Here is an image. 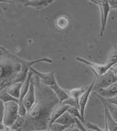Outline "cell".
Segmentation results:
<instances>
[{
    "instance_id": "23",
    "label": "cell",
    "mask_w": 117,
    "mask_h": 131,
    "mask_svg": "<svg viewBox=\"0 0 117 131\" xmlns=\"http://www.w3.org/2000/svg\"><path fill=\"white\" fill-rule=\"evenodd\" d=\"M67 112H68L69 114L72 116L73 118L80 120L81 122H85V120L81 117L79 109H78L77 107H69V108H68V110H67Z\"/></svg>"
},
{
    "instance_id": "22",
    "label": "cell",
    "mask_w": 117,
    "mask_h": 131,
    "mask_svg": "<svg viewBox=\"0 0 117 131\" xmlns=\"http://www.w3.org/2000/svg\"><path fill=\"white\" fill-rule=\"evenodd\" d=\"M7 87L4 88L2 91H0V100H2L4 103H7V102H10V101H14V102H16V103H18L19 100L14 98V97H11L10 95L7 93Z\"/></svg>"
},
{
    "instance_id": "24",
    "label": "cell",
    "mask_w": 117,
    "mask_h": 131,
    "mask_svg": "<svg viewBox=\"0 0 117 131\" xmlns=\"http://www.w3.org/2000/svg\"><path fill=\"white\" fill-rule=\"evenodd\" d=\"M69 127H69V126L62 125H60V124L56 123V122H53V123L50 124L48 130L50 131H64Z\"/></svg>"
},
{
    "instance_id": "15",
    "label": "cell",
    "mask_w": 117,
    "mask_h": 131,
    "mask_svg": "<svg viewBox=\"0 0 117 131\" xmlns=\"http://www.w3.org/2000/svg\"><path fill=\"white\" fill-rule=\"evenodd\" d=\"M54 122H56V123H58L62 125L69 126L70 127L76 126L75 119L70 115L67 111H66L62 115L60 116Z\"/></svg>"
},
{
    "instance_id": "32",
    "label": "cell",
    "mask_w": 117,
    "mask_h": 131,
    "mask_svg": "<svg viewBox=\"0 0 117 131\" xmlns=\"http://www.w3.org/2000/svg\"><path fill=\"white\" fill-rule=\"evenodd\" d=\"M4 89V88H3V87H2V86H0V91H2V89Z\"/></svg>"
},
{
    "instance_id": "9",
    "label": "cell",
    "mask_w": 117,
    "mask_h": 131,
    "mask_svg": "<svg viewBox=\"0 0 117 131\" xmlns=\"http://www.w3.org/2000/svg\"><path fill=\"white\" fill-rule=\"evenodd\" d=\"M95 76H94L93 81H92L91 83L88 86L87 89L86 90L83 94L80 95V97H79V100H78V108H79L80 116H81V117H82L84 120H85L86 107V105H87V103H88V100H89V96H90L91 93L92 91H93V88H94V86H95Z\"/></svg>"
},
{
    "instance_id": "1",
    "label": "cell",
    "mask_w": 117,
    "mask_h": 131,
    "mask_svg": "<svg viewBox=\"0 0 117 131\" xmlns=\"http://www.w3.org/2000/svg\"><path fill=\"white\" fill-rule=\"evenodd\" d=\"M32 79L35 87V102L24 117V124L19 131H42L49 129L51 114L59 100L52 89L43 84L36 75Z\"/></svg>"
},
{
    "instance_id": "11",
    "label": "cell",
    "mask_w": 117,
    "mask_h": 131,
    "mask_svg": "<svg viewBox=\"0 0 117 131\" xmlns=\"http://www.w3.org/2000/svg\"><path fill=\"white\" fill-rule=\"evenodd\" d=\"M22 102H23L24 105H25L27 111H29V109L32 108V106L35 102V87H34V83L32 79V77L31 79L29 90H28L26 95L24 96V97L23 98Z\"/></svg>"
},
{
    "instance_id": "26",
    "label": "cell",
    "mask_w": 117,
    "mask_h": 131,
    "mask_svg": "<svg viewBox=\"0 0 117 131\" xmlns=\"http://www.w3.org/2000/svg\"><path fill=\"white\" fill-rule=\"evenodd\" d=\"M86 127L89 129H90V130L93 131H109L106 126V127L104 129H101V128H100L97 125H95V124L91 123V122H87L86 123Z\"/></svg>"
},
{
    "instance_id": "31",
    "label": "cell",
    "mask_w": 117,
    "mask_h": 131,
    "mask_svg": "<svg viewBox=\"0 0 117 131\" xmlns=\"http://www.w3.org/2000/svg\"><path fill=\"white\" fill-rule=\"evenodd\" d=\"M0 48H1V49H5V48H4L3 46H0Z\"/></svg>"
},
{
    "instance_id": "6",
    "label": "cell",
    "mask_w": 117,
    "mask_h": 131,
    "mask_svg": "<svg viewBox=\"0 0 117 131\" xmlns=\"http://www.w3.org/2000/svg\"><path fill=\"white\" fill-rule=\"evenodd\" d=\"M95 78V86L93 88V91L95 92L98 89H106L108 86H111V84L117 81V76L114 72L112 70H109L108 72H106L105 74L96 76Z\"/></svg>"
},
{
    "instance_id": "4",
    "label": "cell",
    "mask_w": 117,
    "mask_h": 131,
    "mask_svg": "<svg viewBox=\"0 0 117 131\" xmlns=\"http://www.w3.org/2000/svg\"><path fill=\"white\" fill-rule=\"evenodd\" d=\"M18 61L21 64V69L19 71V73L17 74L15 79L13 80V83H18V82H24L25 79H27L28 73L30 71V68L32 67L34 64L40 62H46L48 64H52L53 60L51 59L48 57H43L38 59L36 60H32V61H29V60H25L21 58H18Z\"/></svg>"
},
{
    "instance_id": "5",
    "label": "cell",
    "mask_w": 117,
    "mask_h": 131,
    "mask_svg": "<svg viewBox=\"0 0 117 131\" xmlns=\"http://www.w3.org/2000/svg\"><path fill=\"white\" fill-rule=\"evenodd\" d=\"M18 103L10 101L5 103V109H4V116L2 122L5 127H11L13 124L19 117L18 116Z\"/></svg>"
},
{
    "instance_id": "17",
    "label": "cell",
    "mask_w": 117,
    "mask_h": 131,
    "mask_svg": "<svg viewBox=\"0 0 117 131\" xmlns=\"http://www.w3.org/2000/svg\"><path fill=\"white\" fill-rule=\"evenodd\" d=\"M22 83L23 82H18V83H13V84L9 85L7 87V93L10 94L11 97H13L19 100L20 92H21Z\"/></svg>"
},
{
    "instance_id": "13",
    "label": "cell",
    "mask_w": 117,
    "mask_h": 131,
    "mask_svg": "<svg viewBox=\"0 0 117 131\" xmlns=\"http://www.w3.org/2000/svg\"><path fill=\"white\" fill-rule=\"evenodd\" d=\"M69 108V105H64V104H62V103H59L57 105H56L53 108V111H52V112L51 114L50 124L53 123L60 116H62L66 111H67Z\"/></svg>"
},
{
    "instance_id": "25",
    "label": "cell",
    "mask_w": 117,
    "mask_h": 131,
    "mask_svg": "<svg viewBox=\"0 0 117 131\" xmlns=\"http://www.w3.org/2000/svg\"><path fill=\"white\" fill-rule=\"evenodd\" d=\"M18 116L20 117H24L27 113V110L25 107V105H24L23 102H19L18 103Z\"/></svg>"
},
{
    "instance_id": "16",
    "label": "cell",
    "mask_w": 117,
    "mask_h": 131,
    "mask_svg": "<svg viewBox=\"0 0 117 131\" xmlns=\"http://www.w3.org/2000/svg\"><path fill=\"white\" fill-rule=\"evenodd\" d=\"M102 105L105 108V120H106V126L108 127L109 131H117V123L116 121L113 119L111 115L107 108L106 105L103 102H102Z\"/></svg>"
},
{
    "instance_id": "20",
    "label": "cell",
    "mask_w": 117,
    "mask_h": 131,
    "mask_svg": "<svg viewBox=\"0 0 117 131\" xmlns=\"http://www.w3.org/2000/svg\"><path fill=\"white\" fill-rule=\"evenodd\" d=\"M55 25L57 29L63 30L69 26V18L66 16H59L56 19Z\"/></svg>"
},
{
    "instance_id": "10",
    "label": "cell",
    "mask_w": 117,
    "mask_h": 131,
    "mask_svg": "<svg viewBox=\"0 0 117 131\" xmlns=\"http://www.w3.org/2000/svg\"><path fill=\"white\" fill-rule=\"evenodd\" d=\"M9 3H21L28 7H32L37 10H42L53 3V0H18V1H2Z\"/></svg>"
},
{
    "instance_id": "2",
    "label": "cell",
    "mask_w": 117,
    "mask_h": 131,
    "mask_svg": "<svg viewBox=\"0 0 117 131\" xmlns=\"http://www.w3.org/2000/svg\"><path fill=\"white\" fill-rule=\"evenodd\" d=\"M18 58L10 51L0 53V86L5 88L13 84L21 69Z\"/></svg>"
},
{
    "instance_id": "29",
    "label": "cell",
    "mask_w": 117,
    "mask_h": 131,
    "mask_svg": "<svg viewBox=\"0 0 117 131\" xmlns=\"http://www.w3.org/2000/svg\"><path fill=\"white\" fill-rule=\"evenodd\" d=\"M108 4L111 10H114L117 12V0H110L108 1Z\"/></svg>"
},
{
    "instance_id": "28",
    "label": "cell",
    "mask_w": 117,
    "mask_h": 131,
    "mask_svg": "<svg viewBox=\"0 0 117 131\" xmlns=\"http://www.w3.org/2000/svg\"><path fill=\"white\" fill-rule=\"evenodd\" d=\"M4 109H5V103L0 100V122H2L3 116H4Z\"/></svg>"
},
{
    "instance_id": "30",
    "label": "cell",
    "mask_w": 117,
    "mask_h": 131,
    "mask_svg": "<svg viewBox=\"0 0 117 131\" xmlns=\"http://www.w3.org/2000/svg\"><path fill=\"white\" fill-rule=\"evenodd\" d=\"M106 100L108 103H109L110 104L114 105V106H116L117 108V95L116 97H112V98H110V99H108V100Z\"/></svg>"
},
{
    "instance_id": "8",
    "label": "cell",
    "mask_w": 117,
    "mask_h": 131,
    "mask_svg": "<svg viewBox=\"0 0 117 131\" xmlns=\"http://www.w3.org/2000/svg\"><path fill=\"white\" fill-rule=\"evenodd\" d=\"M30 70L34 75L37 76L43 84H45L48 87L52 86L57 82L54 71H51L49 73H42V72L38 71L35 68H34L33 67L30 68Z\"/></svg>"
},
{
    "instance_id": "7",
    "label": "cell",
    "mask_w": 117,
    "mask_h": 131,
    "mask_svg": "<svg viewBox=\"0 0 117 131\" xmlns=\"http://www.w3.org/2000/svg\"><path fill=\"white\" fill-rule=\"evenodd\" d=\"M91 2L95 4L99 7L101 15V30H100V36L102 37L105 34L106 29L107 21L108 18V14L110 13L111 7L108 4V1L107 0H91Z\"/></svg>"
},
{
    "instance_id": "27",
    "label": "cell",
    "mask_w": 117,
    "mask_h": 131,
    "mask_svg": "<svg viewBox=\"0 0 117 131\" xmlns=\"http://www.w3.org/2000/svg\"><path fill=\"white\" fill-rule=\"evenodd\" d=\"M62 103L64 104V105H69V107H77L78 108V105L77 104V103L75 102V100L74 99H73L72 97H69V98H67V100L63 101Z\"/></svg>"
},
{
    "instance_id": "18",
    "label": "cell",
    "mask_w": 117,
    "mask_h": 131,
    "mask_svg": "<svg viewBox=\"0 0 117 131\" xmlns=\"http://www.w3.org/2000/svg\"><path fill=\"white\" fill-rule=\"evenodd\" d=\"M87 88H88V86H84L79 87V88H75V89H69V90L66 89V90H67V94H69V97H72L73 99H74L75 100V102L77 103L78 105L79 97H80V95L87 89Z\"/></svg>"
},
{
    "instance_id": "33",
    "label": "cell",
    "mask_w": 117,
    "mask_h": 131,
    "mask_svg": "<svg viewBox=\"0 0 117 131\" xmlns=\"http://www.w3.org/2000/svg\"><path fill=\"white\" fill-rule=\"evenodd\" d=\"M44 131H50L49 130H44Z\"/></svg>"
},
{
    "instance_id": "19",
    "label": "cell",
    "mask_w": 117,
    "mask_h": 131,
    "mask_svg": "<svg viewBox=\"0 0 117 131\" xmlns=\"http://www.w3.org/2000/svg\"><path fill=\"white\" fill-rule=\"evenodd\" d=\"M34 74L32 73V72L30 70L28 75H27V79H25V81L22 83L21 88V92H20V98H19V102H21L23 98L24 97V96L26 95L27 93L29 88V85H30V81H31V79H32V75Z\"/></svg>"
},
{
    "instance_id": "12",
    "label": "cell",
    "mask_w": 117,
    "mask_h": 131,
    "mask_svg": "<svg viewBox=\"0 0 117 131\" xmlns=\"http://www.w3.org/2000/svg\"><path fill=\"white\" fill-rule=\"evenodd\" d=\"M94 94L100 96L105 100H108L112 97H114L117 95V81L108 86L106 89H98L94 92Z\"/></svg>"
},
{
    "instance_id": "21",
    "label": "cell",
    "mask_w": 117,
    "mask_h": 131,
    "mask_svg": "<svg viewBox=\"0 0 117 131\" xmlns=\"http://www.w3.org/2000/svg\"><path fill=\"white\" fill-rule=\"evenodd\" d=\"M96 96L100 99V100H101V102H103L104 103H105V105H106L107 108H108V110L109 111V113H110V114L111 115V116L113 117V119H114V120L116 121V122L117 123V108L116 106H114V105H111V104H110L109 103H108L106 100H105L104 98H102L100 96H99V95H97L95 94Z\"/></svg>"
},
{
    "instance_id": "3",
    "label": "cell",
    "mask_w": 117,
    "mask_h": 131,
    "mask_svg": "<svg viewBox=\"0 0 117 131\" xmlns=\"http://www.w3.org/2000/svg\"><path fill=\"white\" fill-rule=\"evenodd\" d=\"M76 60L78 62L86 64L89 68L93 70V72L95 73V75L96 76L102 75L108 72L109 70H111L112 67H113L115 64H117V47L115 48V49L113 51L111 56L108 59V60L105 64L93 62L81 57H77Z\"/></svg>"
},
{
    "instance_id": "14",
    "label": "cell",
    "mask_w": 117,
    "mask_h": 131,
    "mask_svg": "<svg viewBox=\"0 0 117 131\" xmlns=\"http://www.w3.org/2000/svg\"><path fill=\"white\" fill-rule=\"evenodd\" d=\"M50 88L52 89L54 94H56V96L57 97V98L59 100V103H62L63 101L69 97V94L67 92V90L63 89L62 87H61L57 82L54 85H53L52 86H51Z\"/></svg>"
}]
</instances>
